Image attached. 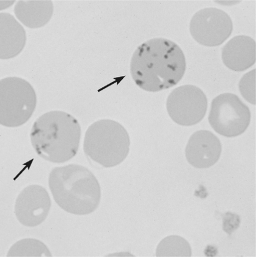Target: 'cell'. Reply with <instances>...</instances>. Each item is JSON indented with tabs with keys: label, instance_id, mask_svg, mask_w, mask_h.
<instances>
[{
	"label": "cell",
	"instance_id": "1",
	"mask_svg": "<svg viewBox=\"0 0 256 257\" xmlns=\"http://www.w3.org/2000/svg\"><path fill=\"white\" fill-rule=\"evenodd\" d=\"M184 54L174 42L154 38L140 45L133 54L130 73L136 85L149 92L176 86L186 71Z\"/></svg>",
	"mask_w": 256,
	"mask_h": 257
},
{
	"label": "cell",
	"instance_id": "2",
	"mask_svg": "<svg viewBox=\"0 0 256 257\" xmlns=\"http://www.w3.org/2000/svg\"><path fill=\"white\" fill-rule=\"evenodd\" d=\"M82 130L79 121L65 111H49L39 117L30 133L33 149L41 158L56 164L65 163L76 156Z\"/></svg>",
	"mask_w": 256,
	"mask_h": 257
},
{
	"label": "cell",
	"instance_id": "3",
	"mask_svg": "<svg viewBox=\"0 0 256 257\" xmlns=\"http://www.w3.org/2000/svg\"><path fill=\"white\" fill-rule=\"evenodd\" d=\"M49 185L55 202L69 213L91 214L101 202L98 180L90 170L80 165L55 167L50 173Z\"/></svg>",
	"mask_w": 256,
	"mask_h": 257
},
{
	"label": "cell",
	"instance_id": "4",
	"mask_svg": "<svg viewBox=\"0 0 256 257\" xmlns=\"http://www.w3.org/2000/svg\"><path fill=\"white\" fill-rule=\"evenodd\" d=\"M130 141L123 125L112 119H103L86 131L83 150L88 157L105 168L121 164L129 155Z\"/></svg>",
	"mask_w": 256,
	"mask_h": 257
},
{
	"label": "cell",
	"instance_id": "5",
	"mask_svg": "<svg viewBox=\"0 0 256 257\" xmlns=\"http://www.w3.org/2000/svg\"><path fill=\"white\" fill-rule=\"evenodd\" d=\"M37 96L32 85L20 77H8L0 81V124L17 127L32 116Z\"/></svg>",
	"mask_w": 256,
	"mask_h": 257
},
{
	"label": "cell",
	"instance_id": "6",
	"mask_svg": "<svg viewBox=\"0 0 256 257\" xmlns=\"http://www.w3.org/2000/svg\"><path fill=\"white\" fill-rule=\"evenodd\" d=\"M251 118L249 107L234 94H219L211 103L208 122L216 133L226 138L245 132Z\"/></svg>",
	"mask_w": 256,
	"mask_h": 257
},
{
	"label": "cell",
	"instance_id": "7",
	"mask_svg": "<svg viewBox=\"0 0 256 257\" xmlns=\"http://www.w3.org/2000/svg\"><path fill=\"white\" fill-rule=\"evenodd\" d=\"M207 97L196 86H179L169 94L166 100L169 116L176 124L191 126L201 122L207 112Z\"/></svg>",
	"mask_w": 256,
	"mask_h": 257
},
{
	"label": "cell",
	"instance_id": "8",
	"mask_svg": "<svg viewBox=\"0 0 256 257\" xmlns=\"http://www.w3.org/2000/svg\"><path fill=\"white\" fill-rule=\"evenodd\" d=\"M232 19L224 11L217 8L202 9L193 16L190 24L192 37L206 47L220 46L232 34Z\"/></svg>",
	"mask_w": 256,
	"mask_h": 257
},
{
	"label": "cell",
	"instance_id": "9",
	"mask_svg": "<svg viewBox=\"0 0 256 257\" xmlns=\"http://www.w3.org/2000/svg\"><path fill=\"white\" fill-rule=\"evenodd\" d=\"M52 202L47 190L33 184L25 188L17 198L15 212L17 219L27 227H35L46 219Z\"/></svg>",
	"mask_w": 256,
	"mask_h": 257
},
{
	"label": "cell",
	"instance_id": "10",
	"mask_svg": "<svg viewBox=\"0 0 256 257\" xmlns=\"http://www.w3.org/2000/svg\"><path fill=\"white\" fill-rule=\"evenodd\" d=\"M220 141L210 131L201 130L190 137L186 145V160L197 169H207L214 166L220 158Z\"/></svg>",
	"mask_w": 256,
	"mask_h": 257
},
{
	"label": "cell",
	"instance_id": "11",
	"mask_svg": "<svg viewBox=\"0 0 256 257\" xmlns=\"http://www.w3.org/2000/svg\"><path fill=\"white\" fill-rule=\"evenodd\" d=\"M255 42L249 36L240 35L231 39L222 50V60L232 71L241 72L255 63Z\"/></svg>",
	"mask_w": 256,
	"mask_h": 257
},
{
	"label": "cell",
	"instance_id": "12",
	"mask_svg": "<svg viewBox=\"0 0 256 257\" xmlns=\"http://www.w3.org/2000/svg\"><path fill=\"white\" fill-rule=\"evenodd\" d=\"M1 24V60H10L19 55L26 46V30L15 17L9 13L0 15Z\"/></svg>",
	"mask_w": 256,
	"mask_h": 257
},
{
	"label": "cell",
	"instance_id": "13",
	"mask_svg": "<svg viewBox=\"0 0 256 257\" xmlns=\"http://www.w3.org/2000/svg\"><path fill=\"white\" fill-rule=\"evenodd\" d=\"M52 1H19L15 7L17 19L30 29H40L49 23L54 14Z\"/></svg>",
	"mask_w": 256,
	"mask_h": 257
},
{
	"label": "cell",
	"instance_id": "14",
	"mask_svg": "<svg viewBox=\"0 0 256 257\" xmlns=\"http://www.w3.org/2000/svg\"><path fill=\"white\" fill-rule=\"evenodd\" d=\"M47 245L40 240L27 238L20 240L10 248L7 256H52Z\"/></svg>",
	"mask_w": 256,
	"mask_h": 257
},
{
	"label": "cell",
	"instance_id": "15",
	"mask_svg": "<svg viewBox=\"0 0 256 257\" xmlns=\"http://www.w3.org/2000/svg\"><path fill=\"white\" fill-rule=\"evenodd\" d=\"M191 248L190 244L179 236H169L165 237L158 245L157 256H191Z\"/></svg>",
	"mask_w": 256,
	"mask_h": 257
},
{
	"label": "cell",
	"instance_id": "16",
	"mask_svg": "<svg viewBox=\"0 0 256 257\" xmlns=\"http://www.w3.org/2000/svg\"><path fill=\"white\" fill-rule=\"evenodd\" d=\"M239 91L247 102L255 105V70L247 72L238 85Z\"/></svg>",
	"mask_w": 256,
	"mask_h": 257
},
{
	"label": "cell",
	"instance_id": "17",
	"mask_svg": "<svg viewBox=\"0 0 256 257\" xmlns=\"http://www.w3.org/2000/svg\"><path fill=\"white\" fill-rule=\"evenodd\" d=\"M14 4H15V1H1V10L9 8L11 5L12 6Z\"/></svg>",
	"mask_w": 256,
	"mask_h": 257
}]
</instances>
